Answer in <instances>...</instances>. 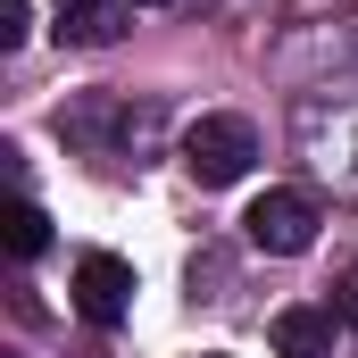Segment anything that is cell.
I'll return each mask as SVG.
<instances>
[{
  "label": "cell",
  "instance_id": "cell-1",
  "mask_svg": "<svg viewBox=\"0 0 358 358\" xmlns=\"http://www.w3.org/2000/svg\"><path fill=\"white\" fill-rule=\"evenodd\" d=\"M300 150L317 176H334V192H358V92L300 100Z\"/></svg>",
  "mask_w": 358,
  "mask_h": 358
},
{
  "label": "cell",
  "instance_id": "cell-2",
  "mask_svg": "<svg viewBox=\"0 0 358 358\" xmlns=\"http://www.w3.org/2000/svg\"><path fill=\"white\" fill-rule=\"evenodd\" d=\"M250 159H259V125L250 117H200V125H183V176L192 183L225 192V183L250 176Z\"/></svg>",
  "mask_w": 358,
  "mask_h": 358
},
{
  "label": "cell",
  "instance_id": "cell-3",
  "mask_svg": "<svg viewBox=\"0 0 358 358\" xmlns=\"http://www.w3.org/2000/svg\"><path fill=\"white\" fill-rule=\"evenodd\" d=\"M242 234H250V250H267V259H300V250L317 242V200H308V192H259L250 217H242Z\"/></svg>",
  "mask_w": 358,
  "mask_h": 358
},
{
  "label": "cell",
  "instance_id": "cell-4",
  "mask_svg": "<svg viewBox=\"0 0 358 358\" xmlns=\"http://www.w3.org/2000/svg\"><path fill=\"white\" fill-rule=\"evenodd\" d=\"M125 308H134V267L108 259V250H92L76 267V317L84 325H125Z\"/></svg>",
  "mask_w": 358,
  "mask_h": 358
},
{
  "label": "cell",
  "instance_id": "cell-5",
  "mask_svg": "<svg viewBox=\"0 0 358 358\" xmlns=\"http://www.w3.org/2000/svg\"><path fill=\"white\" fill-rule=\"evenodd\" d=\"M50 8H59V25H50L59 42L100 50V42H117V34H125V8H134V0H50Z\"/></svg>",
  "mask_w": 358,
  "mask_h": 358
},
{
  "label": "cell",
  "instance_id": "cell-6",
  "mask_svg": "<svg viewBox=\"0 0 358 358\" xmlns=\"http://www.w3.org/2000/svg\"><path fill=\"white\" fill-rule=\"evenodd\" d=\"M334 308H283L275 317V358H334Z\"/></svg>",
  "mask_w": 358,
  "mask_h": 358
},
{
  "label": "cell",
  "instance_id": "cell-7",
  "mask_svg": "<svg viewBox=\"0 0 358 358\" xmlns=\"http://www.w3.org/2000/svg\"><path fill=\"white\" fill-rule=\"evenodd\" d=\"M0 250H8V259H42V250H50V217H42L34 200H8V208H0Z\"/></svg>",
  "mask_w": 358,
  "mask_h": 358
},
{
  "label": "cell",
  "instance_id": "cell-8",
  "mask_svg": "<svg viewBox=\"0 0 358 358\" xmlns=\"http://www.w3.org/2000/svg\"><path fill=\"white\" fill-rule=\"evenodd\" d=\"M34 34V0H0V50H17Z\"/></svg>",
  "mask_w": 358,
  "mask_h": 358
},
{
  "label": "cell",
  "instance_id": "cell-9",
  "mask_svg": "<svg viewBox=\"0 0 358 358\" xmlns=\"http://www.w3.org/2000/svg\"><path fill=\"white\" fill-rule=\"evenodd\" d=\"M334 317H342V325H358V267L334 275Z\"/></svg>",
  "mask_w": 358,
  "mask_h": 358
},
{
  "label": "cell",
  "instance_id": "cell-10",
  "mask_svg": "<svg viewBox=\"0 0 358 358\" xmlns=\"http://www.w3.org/2000/svg\"><path fill=\"white\" fill-rule=\"evenodd\" d=\"M134 8H167V0H134Z\"/></svg>",
  "mask_w": 358,
  "mask_h": 358
}]
</instances>
